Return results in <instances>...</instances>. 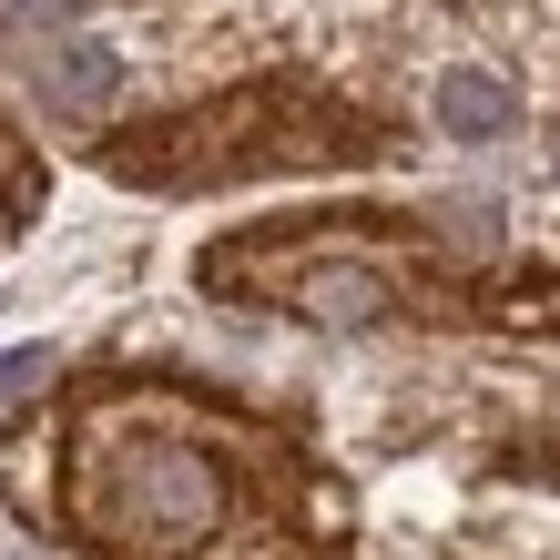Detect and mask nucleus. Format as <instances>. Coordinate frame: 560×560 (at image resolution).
<instances>
[{
    "instance_id": "3",
    "label": "nucleus",
    "mask_w": 560,
    "mask_h": 560,
    "mask_svg": "<svg viewBox=\"0 0 560 560\" xmlns=\"http://www.w3.org/2000/svg\"><path fill=\"white\" fill-rule=\"evenodd\" d=\"M439 122H448L458 143H500L510 133V92L489 82V72H448L439 82Z\"/></svg>"
},
{
    "instance_id": "1",
    "label": "nucleus",
    "mask_w": 560,
    "mask_h": 560,
    "mask_svg": "<svg viewBox=\"0 0 560 560\" xmlns=\"http://www.w3.org/2000/svg\"><path fill=\"white\" fill-rule=\"evenodd\" d=\"M72 510H82L92 540H113L133 560H174V550H205L224 530L235 469H224V448H205L184 418H103L82 439Z\"/></svg>"
},
{
    "instance_id": "5",
    "label": "nucleus",
    "mask_w": 560,
    "mask_h": 560,
    "mask_svg": "<svg viewBox=\"0 0 560 560\" xmlns=\"http://www.w3.org/2000/svg\"><path fill=\"white\" fill-rule=\"evenodd\" d=\"M72 21V0H0V31H51Z\"/></svg>"
},
{
    "instance_id": "2",
    "label": "nucleus",
    "mask_w": 560,
    "mask_h": 560,
    "mask_svg": "<svg viewBox=\"0 0 560 560\" xmlns=\"http://www.w3.org/2000/svg\"><path fill=\"white\" fill-rule=\"evenodd\" d=\"M113 82H122V61H113L103 42H82V31L42 42V61H31V92H42V113H61V122L103 113V103H113Z\"/></svg>"
},
{
    "instance_id": "4",
    "label": "nucleus",
    "mask_w": 560,
    "mask_h": 560,
    "mask_svg": "<svg viewBox=\"0 0 560 560\" xmlns=\"http://www.w3.org/2000/svg\"><path fill=\"white\" fill-rule=\"evenodd\" d=\"M42 377H51V347H11V357H0V408H11V398H31Z\"/></svg>"
}]
</instances>
